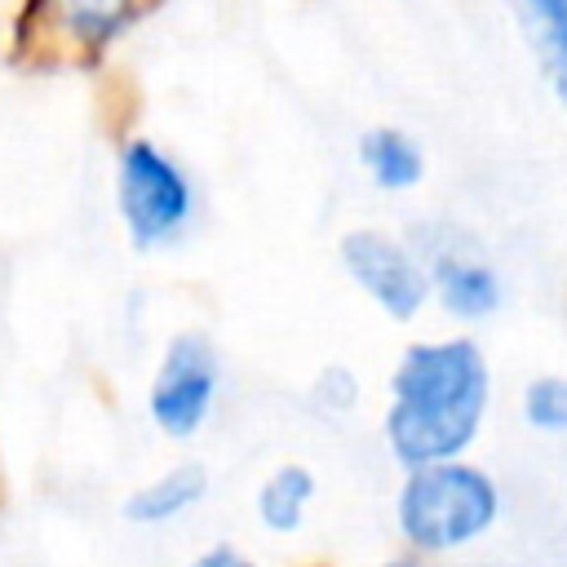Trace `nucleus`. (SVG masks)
Segmentation results:
<instances>
[{
  "mask_svg": "<svg viewBox=\"0 0 567 567\" xmlns=\"http://www.w3.org/2000/svg\"><path fill=\"white\" fill-rule=\"evenodd\" d=\"M315 394H319V403H328V408H350L354 399H359V381L346 372V368H328L323 377H319V385H315Z\"/></svg>",
  "mask_w": 567,
  "mask_h": 567,
  "instance_id": "obj_13",
  "label": "nucleus"
},
{
  "mask_svg": "<svg viewBox=\"0 0 567 567\" xmlns=\"http://www.w3.org/2000/svg\"><path fill=\"white\" fill-rule=\"evenodd\" d=\"M217 385H221V363L213 341L195 328L173 332L146 385V412L155 430L168 439H195L213 416Z\"/></svg>",
  "mask_w": 567,
  "mask_h": 567,
  "instance_id": "obj_5",
  "label": "nucleus"
},
{
  "mask_svg": "<svg viewBox=\"0 0 567 567\" xmlns=\"http://www.w3.org/2000/svg\"><path fill=\"white\" fill-rule=\"evenodd\" d=\"M430 292L456 319H487L501 306V279H496V270L483 266V261H474V257H456V252L434 261Z\"/></svg>",
  "mask_w": 567,
  "mask_h": 567,
  "instance_id": "obj_7",
  "label": "nucleus"
},
{
  "mask_svg": "<svg viewBox=\"0 0 567 567\" xmlns=\"http://www.w3.org/2000/svg\"><path fill=\"white\" fill-rule=\"evenodd\" d=\"M523 421L540 434H567V377H536L523 390Z\"/></svg>",
  "mask_w": 567,
  "mask_h": 567,
  "instance_id": "obj_12",
  "label": "nucleus"
},
{
  "mask_svg": "<svg viewBox=\"0 0 567 567\" xmlns=\"http://www.w3.org/2000/svg\"><path fill=\"white\" fill-rule=\"evenodd\" d=\"M204 492H208V474H204V465L182 461V465L164 470L159 478L142 483V487L124 501V518H128V523H142V527L173 523V518H182L186 509H195V505L204 501Z\"/></svg>",
  "mask_w": 567,
  "mask_h": 567,
  "instance_id": "obj_8",
  "label": "nucleus"
},
{
  "mask_svg": "<svg viewBox=\"0 0 567 567\" xmlns=\"http://www.w3.org/2000/svg\"><path fill=\"white\" fill-rule=\"evenodd\" d=\"M487 399L492 372L478 341H412L390 372L385 443L408 470L456 461L478 439Z\"/></svg>",
  "mask_w": 567,
  "mask_h": 567,
  "instance_id": "obj_1",
  "label": "nucleus"
},
{
  "mask_svg": "<svg viewBox=\"0 0 567 567\" xmlns=\"http://www.w3.org/2000/svg\"><path fill=\"white\" fill-rule=\"evenodd\" d=\"M159 0H18L9 22L13 58L35 62H97L115 49Z\"/></svg>",
  "mask_w": 567,
  "mask_h": 567,
  "instance_id": "obj_4",
  "label": "nucleus"
},
{
  "mask_svg": "<svg viewBox=\"0 0 567 567\" xmlns=\"http://www.w3.org/2000/svg\"><path fill=\"white\" fill-rule=\"evenodd\" d=\"M359 159L381 190H412L425 177V155H421L416 137L403 128H390V124H377L359 137Z\"/></svg>",
  "mask_w": 567,
  "mask_h": 567,
  "instance_id": "obj_10",
  "label": "nucleus"
},
{
  "mask_svg": "<svg viewBox=\"0 0 567 567\" xmlns=\"http://www.w3.org/2000/svg\"><path fill=\"white\" fill-rule=\"evenodd\" d=\"M115 217L137 252L168 248L195 217V182L186 164L155 137H124L115 151Z\"/></svg>",
  "mask_w": 567,
  "mask_h": 567,
  "instance_id": "obj_3",
  "label": "nucleus"
},
{
  "mask_svg": "<svg viewBox=\"0 0 567 567\" xmlns=\"http://www.w3.org/2000/svg\"><path fill=\"white\" fill-rule=\"evenodd\" d=\"M315 501V474L297 461L279 465L266 474V483L257 487V518L270 532H297L306 523V509Z\"/></svg>",
  "mask_w": 567,
  "mask_h": 567,
  "instance_id": "obj_11",
  "label": "nucleus"
},
{
  "mask_svg": "<svg viewBox=\"0 0 567 567\" xmlns=\"http://www.w3.org/2000/svg\"><path fill=\"white\" fill-rule=\"evenodd\" d=\"M190 567H257L252 558H244L239 549H230V545H213L208 554H199Z\"/></svg>",
  "mask_w": 567,
  "mask_h": 567,
  "instance_id": "obj_14",
  "label": "nucleus"
},
{
  "mask_svg": "<svg viewBox=\"0 0 567 567\" xmlns=\"http://www.w3.org/2000/svg\"><path fill=\"white\" fill-rule=\"evenodd\" d=\"M381 567H416L412 558H394V563H381Z\"/></svg>",
  "mask_w": 567,
  "mask_h": 567,
  "instance_id": "obj_15",
  "label": "nucleus"
},
{
  "mask_svg": "<svg viewBox=\"0 0 567 567\" xmlns=\"http://www.w3.org/2000/svg\"><path fill=\"white\" fill-rule=\"evenodd\" d=\"M501 514L496 483L470 461L416 465L399 492V532L421 554H452L478 540Z\"/></svg>",
  "mask_w": 567,
  "mask_h": 567,
  "instance_id": "obj_2",
  "label": "nucleus"
},
{
  "mask_svg": "<svg viewBox=\"0 0 567 567\" xmlns=\"http://www.w3.org/2000/svg\"><path fill=\"white\" fill-rule=\"evenodd\" d=\"M527 44L540 58V71L554 97L567 111V0H509Z\"/></svg>",
  "mask_w": 567,
  "mask_h": 567,
  "instance_id": "obj_9",
  "label": "nucleus"
},
{
  "mask_svg": "<svg viewBox=\"0 0 567 567\" xmlns=\"http://www.w3.org/2000/svg\"><path fill=\"white\" fill-rule=\"evenodd\" d=\"M341 266L346 275L377 301V310H385L390 319L408 323L421 315V306L430 301V270L425 261L394 235L385 230H346L341 235Z\"/></svg>",
  "mask_w": 567,
  "mask_h": 567,
  "instance_id": "obj_6",
  "label": "nucleus"
}]
</instances>
